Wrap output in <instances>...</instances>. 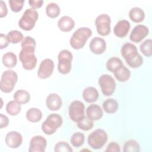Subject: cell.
Returning a JSON list of instances; mask_svg holds the SVG:
<instances>
[{
  "mask_svg": "<svg viewBox=\"0 0 152 152\" xmlns=\"http://www.w3.org/2000/svg\"><path fill=\"white\" fill-rule=\"evenodd\" d=\"M110 17L106 14L98 15L95 20L96 30L99 34L106 36L110 33Z\"/></svg>",
  "mask_w": 152,
  "mask_h": 152,
  "instance_id": "obj_10",
  "label": "cell"
},
{
  "mask_svg": "<svg viewBox=\"0 0 152 152\" xmlns=\"http://www.w3.org/2000/svg\"><path fill=\"white\" fill-rule=\"evenodd\" d=\"M106 151H112V152H119L121 151L120 146L116 142H110L107 146Z\"/></svg>",
  "mask_w": 152,
  "mask_h": 152,
  "instance_id": "obj_38",
  "label": "cell"
},
{
  "mask_svg": "<svg viewBox=\"0 0 152 152\" xmlns=\"http://www.w3.org/2000/svg\"><path fill=\"white\" fill-rule=\"evenodd\" d=\"M54 151L55 152H71L72 151V149L66 142L59 141L55 144Z\"/></svg>",
  "mask_w": 152,
  "mask_h": 152,
  "instance_id": "obj_36",
  "label": "cell"
},
{
  "mask_svg": "<svg viewBox=\"0 0 152 152\" xmlns=\"http://www.w3.org/2000/svg\"><path fill=\"white\" fill-rule=\"evenodd\" d=\"M39 14L36 9L28 8L23 13L18 21L19 27L26 31L32 30L38 19Z\"/></svg>",
  "mask_w": 152,
  "mask_h": 152,
  "instance_id": "obj_4",
  "label": "cell"
},
{
  "mask_svg": "<svg viewBox=\"0 0 152 152\" xmlns=\"http://www.w3.org/2000/svg\"><path fill=\"white\" fill-rule=\"evenodd\" d=\"M62 117L57 113L50 114L42 124V130L46 135H52L62 125Z\"/></svg>",
  "mask_w": 152,
  "mask_h": 152,
  "instance_id": "obj_6",
  "label": "cell"
},
{
  "mask_svg": "<svg viewBox=\"0 0 152 152\" xmlns=\"http://www.w3.org/2000/svg\"><path fill=\"white\" fill-rule=\"evenodd\" d=\"M9 124V119L8 118L3 115L2 113L0 114V128L2 129L7 127Z\"/></svg>",
  "mask_w": 152,
  "mask_h": 152,
  "instance_id": "obj_41",
  "label": "cell"
},
{
  "mask_svg": "<svg viewBox=\"0 0 152 152\" xmlns=\"http://www.w3.org/2000/svg\"><path fill=\"white\" fill-rule=\"evenodd\" d=\"M62 104V99L58 94L50 93L46 97V105L50 110H58L61 108Z\"/></svg>",
  "mask_w": 152,
  "mask_h": 152,
  "instance_id": "obj_18",
  "label": "cell"
},
{
  "mask_svg": "<svg viewBox=\"0 0 152 152\" xmlns=\"http://www.w3.org/2000/svg\"><path fill=\"white\" fill-rule=\"evenodd\" d=\"M149 33L148 28L145 25L138 24L135 26L131 32L129 39L135 43H140Z\"/></svg>",
  "mask_w": 152,
  "mask_h": 152,
  "instance_id": "obj_13",
  "label": "cell"
},
{
  "mask_svg": "<svg viewBox=\"0 0 152 152\" xmlns=\"http://www.w3.org/2000/svg\"><path fill=\"white\" fill-rule=\"evenodd\" d=\"M72 53L66 49L62 50L58 55V70L62 74H68L72 68Z\"/></svg>",
  "mask_w": 152,
  "mask_h": 152,
  "instance_id": "obj_8",
  "label": "cell"
},
{
  "mask_svg": "<svg viewBox=\"0 0 152 152\" xmlns=\"http://www.w3.org/2000/svg\"><path fill=\"white\" fill-rule=\"evenodd\" d=\"M2 61L4 66L8 68L14 67L17 62V58L15 54L12 52H8L3 55Z\"/></svg>",
  "mask_w": 152,
  "mask_h": 152,
  "instance_id": "obj_23",
  "label": "cell"
},
{
  "mask_svg": "<svg viewBox=\"0 0 152 152\" xmlns=\"http://www.w3.org/2000/svg\"><path fill=\"white\" fill-rule=\"evenodd\" d=\"M85 106L84 103L79 100L72 102L68 108L70 119L75 122H78L84 117Z\"/></svg>",
  "mask_w": 152,
  "mask_h": 152,
  "instance_id": "obj_11",
  "label": "cell"
},
{
  "mask_svg": "<svg viewBox=\"0 0 152 152\" xmlns=\"http://www.w3.org/2000/svg\"><path fill=\"white\" fill-rule=\"evenodd\" d=\"M83 97L86 102L93 103L97 101L99 92L94 87H87L83 91Z\"/></svg>",
  "mask_w": 152,
  "mask_h": 152,
  "instance_id": "obj_21",
  "label": "cell"
},
{
  "mask_svg": "<svg viewBox=\"0 0 152 152\" xmlns=\"http://www.w3.org/2000/svg\"><path fill=\"white\" fill-rule=\"evenodd\" d=\"M18 80L17 74L11 69L5 71L1 78L0 88L1 90L5 93L11 92Z\"/></svg>",
  "mask_w": 152,
  "mask_h": 152,
  "instance_id": "obj_5",
  "label": "cell"
},
{
  "mask_svg": "<svg viewBox=\"0 0 152 152\" xmlns=\"http://www.w3.org/2000/svg\"><path fill=\"white\" fill-rule=\"evenodd\" d=\"M104 110L107 113H114L118 109V103L114 99H107L102 104Z\"/></svg>",
  "mask_w": 152,
  "mask_h": 152,
  "instance_id": "obj_27",
  "label": "cell"
},
{
  "mask_svg": "<svg viewBox=\"0 0 152 152\" xmlns=\"http://www.w3.org/2000/svg\"><path fill=\"white\" fill-rule=\"evenodd\" d=\"M10 7L12 11L14 12H18L20 11L24 3V0H10L8 1Z\"/></svg>",
  "mask_w": 152,
  "mask_h": 152,
  "instance_id": "obj_37",
  "label": "cell"
},
{
  "mask_svg": "<svg viewBox=\"0 0 152 152\" xmlns=\"http://www.w3.org/2000/svg\"><path fill=\"white\" fill-rule=\"evenodd\" d=\"M91 35L92 31L88 27H83L78 28L74 32L69 40L71 46L76 50L83 48Z\"/></svg>",
  "mask_w": 152,
  "mask_h": 152,
  "instance_id": "obj_3",
  "label": "cell"
},
{
  "mask_svg": "<svg viewBox=\"0 0 152 152\" xmlns=\"http://www.w3.org/2000/svg\"><path fill=\"white\" fill-rule=\"evenodd\" d=\"M9 42L7 36L1 33L0 34V49H3L6 48L8 46Z\"/></svg>",
  "mask_w": 152,
  "mask_h": 152,
  "instance_id": "obj_39",
  "label": "cell"
},
{
  "mask_svg": "<svg viewBox=\"0 0 152 152\" xmlns=\"http://www.w3.org/2000/svg\"><path fill=\"white\" fill-rule=\"evenodd\" d=\"M89 48L93 53L101 55L104 52L106 49V43L103 39L100 37H95L90 41Z\"/></svg>",
  "mask_w": 152,
  "mask_h": 152,
  "instance_id": "obj_16",
  "label": "cell"
},
{
  "mask_svg": "<svg viewBox=\"0 0 152 152\" xmlns=\"http://www.w3.org/2000/svg\"><path fill=\"white\" fill-rule=\"evenodd\" d=\"M93 121L88 117L84 116L81 120L77 122L78 127L83 131H88L93 127Z\"/></svg>",
  "mask_w": 152,
  "mask_h": 152,
  "instance_id": "obj_35",
  "label": "cell"
},
{
  "mask_svg": "<svg viewBox=\"0 0 152 152\" xmlns=\"http://www.w3.org/2000/svg\"><path fill=\"white\" fill-rule=\"evenodd\" d=\"M131 27L130 23L126 20H121L119 21L113 28L115 35L118 37H125L128 33Z\"/></svg>",
  "mask_w": 152,
  "mask_h": 152,
  "instance_id": "obj_17",
  "label": "cell"
},
{
  "mask_svg": "<svg viewBox=\"0 0 152 152\" xmlns=\"http://www.w3.org/2000/svg\"><path fill=\"white\" fill-rule=\"evenodd\" d=\"M13 98L15 101L20 104H26L30 101V95L26 90L20 89L14 93Z\"/></svg>",
  "mask_w": 152,
  "mask_h": 152,
  "instance_id": "obj_25",
  "label": "cell"
},
{
  "mask_svg": "<svg viewBox=\"0 0 152 152\" xmlns=\"http://www.w3.org/2000/svg\"><path fill=\"white\" fill-rule=\"evenodd\" d=\"M123 63L121 59L118 57H112L106 62V68L108 71L112 72H115L123 66Z\"/></svg>",
  "mask_w": 152,
  "mask_h": 152,
  "instance_id": "obj_26",
  "label": "cell"
},
{
  "mask_svg": "<svg viewBox=\"0 0 152 152\" xmlns=\"http://www.w3.org/2000/svg\"><path fill=\"white\" fill-rule=\"evenodd\" d=\"M123 151L124 152H138L140 151V146L136 140H129L125 142Z\"/></svg>",
  "mask_w": 152,
  "mask_h": 152,
  "instance_id": "obj_31",
  "label": "cell"
},
{
  "mask_svg": "<svg viewBox=\"0 0 152 152\" xmlns=\"http://www.w3.org/2000/svg\"><path fill=\"white\" fill-rule=\"evenodd\" d=\"M129 17L130 19L135 23H140L142 21L145 17V13L143 10L140 7H133L129 11Z\"/></svg>",
  "mask_w": 152,
  "mask_h": 152,
  "instance_id": "obj_22",
  "label": "cell"
},
{
  "mask_svg": "<svg viewBox=\"0 0 152 152\" xmlns=\"http://www.w3.org/2000/svg\"><path fill=\"white\" fill-rule=\"evenodd\" d=\"M107 134L102 129H96L90 133L87 138L89 146L94 150L101 148L107 142Z\"/></svg>",
  "mask_w": 152,
  "mask_h": 152,
  "instance_id": "obj_7",
  "label": "cell"
},
{
  "mask_svg": "<svg viewBox=\"0 0 152 152\" xmlns=\"http://www.w3.org/2000/svg\"><path fill=\"white\" fill-rule=\"evenodd\" d=\"M75 26L74 20L69 16H62L58 22V26L60 30L64 32L70 31Z\"/></svg>",
  "mask_w": 152,
  "mask_h": 152,
  "instance_id": "obj_19",
  "label": "cell"
},
{
  "mask_svg": "<svg viewBox=\"0 0 152 152\" xmlns=\"http://www.w3.org/2000/svg\"><path fill=\"white\" fill-rule=\"evenodd\" d=\"M115 78L120 82H125L129 80L131 76V72L128 68L122 66L118 71L113 72Z\"/></svg>",
  "mask_w": 152,
  "mask_h": 152,
  "instance_id": "obj_28",
  "label": "cell"
},
{
  "mask_svg": "<svg viewBox=\"0 0 152 152\" xmlns=\"http://www.w3.org/2000/svg\"><path fill=\"white\" fill-rule=\"evenodd\" d=\"M47 145L46 138L41 135H36L31 138L30 141L28 151L44 152Z\"/></svg>",
  "mask_w": 152,
  "mask_h": 152,
  "instance_id": "obj_14",
  "label": "cell"
},
{
  "mask_svg": "<svg viewBox=\"0 0 152 152\" xmlns=\"http://www.w3.org/2000/svg\"><path fill=\"white\" fill-rule=\"evenodd\" d=\"M26 116L27 119L31 122H37L42 119V113L36 107H31L27 110Z\"/></svg>",
  "mask_w": 152,
  "mask_h": 152,
  "instance_id": "obj_24",
  "label": "cell"
},
{
  "mask_svg": "<svg viewBox=\"0 0 152 152\" xmlns=\"http://www.w3.org/2000/svg\"><path fill=\"white\" fill-rule=\"evenodd\" d=\"M36 41L30 36H26L21 42V50L19 53V59L23 67L26 70L34 69L37 64V58L34 55Z\"/></svg>",
  "mask_w": 152,
  "mask_h": 152,
  "instance_id": "obj_1",
  "label": "cell"
},
{
  "mask_svg": "<svg viewBox=\"0 0 152 152\" xmlns=\"http://www.w3.org/2000/svg\"><path fill=\"white\" fill-rule=\"evenodd\" d=\"M121 52L126 64L131 68H137L143 63L142 57L138 53L135 45L128 42L124 43L121 48Z\"/></svg>",
  "mask_w": 152,
  "mask_h": 152,
  "instance_id": "obj_2",
  "label": "cell"
},
{
  "mask_svg": "<svg viewBox=\"0 0 152 152\" xmlns=\"http://www.w3.org/2000/svg\"><path fill=\"white\" fill-rule=\"evenodd\" d=\"M21 104L15 100H11L6 105L7 112L11 116L17 115L21 111Z\"/></svg>",
  "mask_w": 152,
  "mask_h": 152,
  "instance_id": "obj_29",
  "label": "cell"
},
{
  "mask_svg": "<svg viewBox=\"0 0 152 152\" xmlns=\"http://www.w3.org/2000/svg\"><path fill=\"white\" fill-rule=\"evenodd\" d=\"M55 64L53 61L49 58L43 59L40 64L38 71L37 76L41 79H46L50 77L52 74Z\"/></svg>",
  "mask_w": 152,
  "mask_h": 152,
  "instance_id": "obj_12",
  "label": "cell"
},
{
  "mask_svg": "<svg viewBox=\"0 0 152 152\" xmlns=\"http://www.w3.org/2000/svg\"><path fill=\"white\" fill-rule=\"evenodd\" d=\"M98 83L104 96H110L114 93L116 88V83L111 75L102 74L99 78Z\"/></svg>",
  "mask_w": 152,
  "mask_h": 152,
  "instance_id": "obj_9",
  "label": "cell"
},
{
  "mask_svg": "<svg viewBox=\"0 0 152 152\" xmlns=\"http://www.w3.org/2000/svg\"><path fill=\"white\" fill-rule=\"evenodd\" d=\"M8 10L6 4L4 1H0V17L3 18L7 15Z\"/></svg>",
  "mask_w": 152,
  "mask_h": 152,
  "instance_id": "obj_40",
  "label": "cell"
},
{
  "mask_svg": "<svg viewBox=\"0 0 152 152\" xmlns=\"http://www.w3.org/2000/svg\"><path fill=\"white\" fill-rule=\"evenodd\" d=\"M84 135L80 132H77L74 133L70 139L71 144L75 147H79L81 146L84 144Z\"/></svg>",
  "mask_w": 152,
  "mask_h": 152,
  "instance_id": "obj_33",
  "label": "cell"
},
{
  "mask_svg": "<svg viewBox=\"0 0 152 152\" xmlns=\"http://www.w3.org/2000/svg\"><path fill=\"white\" fill-rule=\"evenodd\" d=\"M86 114L88 118L92 121H97L103 116V110L98 104H91L86 109Z\"/></svg>",
  "mask_w": 152,
  "mask_h": 152,
  "instance_id": "obj_20",
  "label": "cell"
},
{
  "mask_svg": "<svg viewBox=\"0 0 152 152\" xmlns=\"http://www.w3.org/2000/svg\"><path fill=\"white\" fill-rule=\"evenodd\" d=\"M5 141L7 146L10 148H17L21 145L23 142V137L18 132L12 131L7 134Z\"/></svg>",
  "mask_w": 152,
  "mask_h": 152,
  "instance_id": "obj_15",
  "label": "cell"
},
{
  "mask_svg": "<svg viewBox=\"0 0 152 152\" xmlns=\"http://www.w3.org/2000/svg\"><path fill=\"white\" fill-rule=\"evenodd\" d=\"M28 4L32 7V8H34V9L39 8L42 6V5L43 4V1H42V0H30V1H28Z\"/></svg>",
  "mask_w": 152,
  "mask_h": 152,
  "instance_id": "obj_42",
  "label": "cell"
},
{
  "mask_svg": "<svg viewBox=\"0 0 152 152\" xmlns=\"http://www.w3.org/2000/svg\"><path fill=\"white\" fill-rule=\"evenodd\" d=\"M61 12L60 7L55 2L49 3L46 7V14L50 18L57 17Z\"/></svg>",
  "mask_w": 152,
  "mask_h": 152,
  "instance_id": "obj_30",
  "label": "cell"
},
{
  "mask_svg": "<svg viewBox=\"0 0 152 152\" xmlns=\"http://www.w3.org/2000/svg\"><path fill=\"white\" fill-rule=\"evenodd\" d=\"M7 36L9 42L13 44H17L22 42L24 39L22 33L18 30H11L8 33Z\"/></svg>",
  "mask_w": 152,
  "mask_h": 152,
  "instance_id": "obj_32",
  "label": "cell"
},
{
  "mask_svg": "<svg viewBox=\"0 0 152 152\" xmlns=\"http://www.w3.org/2000/svg\"><path fill=\"white\" fill-rule=\"evenodd\" d=\"M151 45H152V40L151 39L145 40L140 45V50L144 56L150 57L152 55Z\"/></svg>",
  "mask_w": 152,
  "mask_h": 152,
  "instance_id": "obj_34",
  "label": "cell"
}]
</instances>
